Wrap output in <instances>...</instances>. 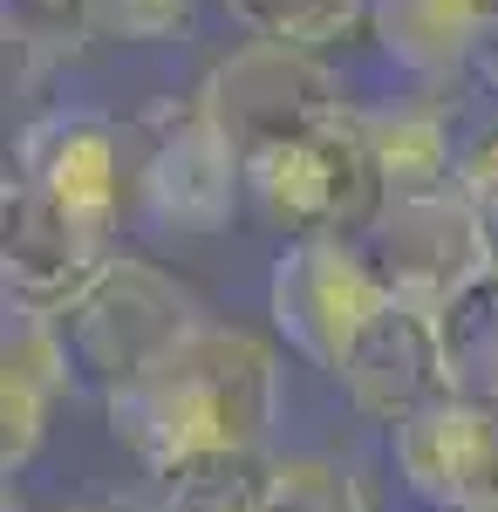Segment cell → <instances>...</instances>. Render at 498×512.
<instances>
[{"mask_svg":"<svg viewBox=\"0 0 498 512\" xmlns=\"http://www.w3.org/2000/svg\"><path fill=\"white\" fill-rule=\"evenodd\" d=\"M103 417L157 478L219 451H267L280 424V355L253 328L205 315L164 362L110 396Z\"/></svg>","mask_w":498,"mask_h":512,"instance_id":"obj_1","label":"cell"},{"mask_svg":"<svg viewBox=\"0 0 498 512\" xmlns=\"http://www.w3.org/2000/svg\"><path fill=\"white\" fill-rule=\"evenodd\" d=\"M35 321L55 342V355H62L69 396L110 403L151 362H164L178 349L205 321V308H198V294L178 274H164V267L137 260V253H110L62 308H48Z\"/></svg>","mask_w":498,"mask_h":512,"instance_id":"obj_2","label":"cell"},{"mask_svg":"<svg viewBox=\"0 0 498 512\" xmlns=\"http://www.w3.org/2000/svg\"><path fill=\"white\" fill-rule=\"evenodd\" d=\"M239 171H246V205H260V219L294 239H355L389 198L355 103L239 158Z\"/></svg>","mask_w":498,"mask_h":512,"instance_id":"obj_3","label":"cell"},{"mask_svg":"<svg viewBox=\"0 0 498 512\" xmlns=\"http://www.w3.org/2000/svg\"><path fill=\"white\" fill-rule=\"evenodd\" d=\"M144 171L137 192L151 205V219L164 233H219L232 219V205L246 198V171L239 151L219 130V117L205 110V96H164L144 117Z\"/></svg>","mask_w":498,"mask_h":512,"instance_id":"obj_4","label":"cell"},{"mask_svg":"<svg viewBox=\"0 0 498 512\" xmlns=\"http://www.w3.org/2000/svg\"><path fill=\"white\" fill-rule=\"evenodd\" d=\"M355 246L396 301L430 308V315H444L451 294L485 274V246H478V226H471L464 185L383 198V212L355 233Z\"/></svg>","mask_w":498,"mask_h":512,"instance_id":"obj_5","label":"cell"},{"mask_svg":"<svg viewBox=\"0 0 498 512\" xmlns=\"http://www.w3.org/2000/svg\"><path fill=\"white\" fill-rule=\"evenodd\" d=\"M198 96L219 117V130L232 137L239 158H253V151H267V144L294 137L307 123L348 110L328 62L314 48H287V41H246V48L219 55L198 82Z\"/></svg>","mask_w":498,"mask_h":512,"instance_id":"obj_6","label":"cell"},{"mask_svg":"<svg viewBox=\"0 0 498 512\" xmlns=\"http://www.w3.org/2000/svg\"><path fill=\"white\" fill-rule=\"evenodd\" d=\"M389 287L362 260L355 239H294L267 280V315L287 335V349L307 355L314 369H342L348 342L376 321Z\"/></svg>","mask_w":498,"mask_h":512,"instance_id":"obj_7","label":"cell"},{"mask_svg":"<svg viewBox=\"0 0 498 512\" xmlns=\"http://www.w3.org/2000/svg\"><path fill=\"white\" fill-rule=\"evenodd\" d=\"M123 130L96 110H48L21 130L14 144V178L35 185L55 212H69L82 233L110 239L123 219V192H130V158H123Z\"/></svg>","mask_w":498,"mask_h":512,"instance_id":"obj_8","label":"cell"},{"mask_svg":"<svg viewBox=\"0 0 498 512\" xmlns=\"http://www.w3.org/2000/svg\"><path fill=\"white\" fill-rule=\"evenodd\" d=\"M396 478L430 512H498V410L478 396H437L389 431Z\"/></svg>","mask_w":498,"mask_h":512,"instance_id":"obj_9","label":"cell"},{"mask_svg":"<svg viewBox=\"0 0 498 512\" xmlns=\"http://www.w3.org/2000/svg\"><path fill=\"white\" fill-rule=\"evenodd\" d=\"M335 383L348 390V403L362 410V417H376V424H410L417 410H430L437 396H451V355H444V328L430 308H410V301H396L389 294L376 321L348 342L342 369H335Z\"/></svg>","mask_w":498,"mask_h":512,"instance_id":"obj_10","label":"cell"},{"mask_svg":"<svg viewBox=\"0 0 498 512\" xmlns=\"http://www.w3.org/2000/svg\"><path fill=\"white\" fill-rule=\"evenodd\" d=\"M110 253H116L110 239L82 233L76 219L55 212L35 185H21L14 171L0 178V280H7V301L21 315L62 308Z\"/></svg>","mask_w":498,"mask_h":512,"instance_id":"obj_11","label":"cell"},{"mask_svg":"<svg viewBox=\"0 0 498 512\" xmlns=\"http://www.w3.org/2000/svg\"><path fill=\"white\" fill-rule=\"evenodd\" d=\"M62 390H69V376H62L55 342L41 335L35 315H21L7 328V355H0V465H7V478L35 465Z\"/></svg>","mask_w":498,"mask_h":512,"instance_id":"obj_12","label":"cell"},{"mask_svg":"<svg viewBox=\"0 0 498 512\" xmlns=\"http://www.w3.org/2000/svg\"><path fill=\"white\" fill-rule=\"evenodd\" d=\"M369 28H376L389 62H403V69L423 76V82L478 69V62H485V41H492L458 0H376V7H369Z\"/></svg>","mask_w":498,"mask_h":512,"instance_id":"obj_13","label":"cell"},{"mask_svg":"<svg viewBox=\"0 0 498 512\" xmlns=\"http://www.w3.org/2000/svg\"><path fill=\"white\" fill-rule=\"evenodd\" d=\"M369 123V151H376V171H383L389 198L410 192H444L458 185V158H451V137L430 103H396V110H362Z\"/></svg>","mask_w":498,"mask_h":512,"instance_id":"obj_14","label":"cell"},{"mask_svg":"<svg viewBox=\"0 0 498 512\" xmlns=\"http://www.w3.org/2000/svg\"><path fill=\"white\" fill-rule=\"evenodd\" d=\"M437 328H444L458 396H478L498 410V267H485L471 287H458L451 308L437 315Z\"/></svg>","mask_w":498,"mask_h":512,"instance_id":"obj_15","label":"cell"},{"mask_svg":"<svg viewBox=\"0 0 498 512\" xmlns=\"http://www.w3.org/2000/svg\"><path fill=\"white\" fill-rule=\"evenodd\" d=\"M273 485L267 451H219V458H192L178 472H164L157 512H260Z\"/></svg>","mask_w":498,"mask_h":512,"instance_id":"obj_16","label":"cell"},{"mask_svg":"<svg viewBox=\"0 0 498 512\" xmlns=\"http://www.w3.org/2000/svg\"><path fill=\"white\" fill-rule=\"evenodd\" d=\"M219 7L253 41H287V48L321 55V41H342L376 0H219Z\"/></svg>","mask_w":498,"mask_h":512,"instance_id":"obj_17","label":"cell"},{"mask_svg":"<svg viewBox=\"0 0 498 512\" xmlns=\"http://www.w3.org/2000/svg\"><path fill=\"white\" fill-rule=\"evenodd\" d=\"M260 512H369V499L328 458H273V485Z\"/></svg>","mask_w":498,"mask_h":512,"instance_id":"obj_18","label":"cell"},{"mask_svg":"<svg viewBox=\"0 0 498 512\" xmlns=\"http://www.w3.org/2000/svg\"><path fill=\"white\" fill-rule=\"evenodd\" d=\"M192 28V0H82V35L96 41H171Z\"/></svg>","mask_w":498,"mask_h":512,"instance_id":"obj_19","label":"cell"},{"mask_svg":"<svg viewBox=\"0 0 498 512\" xmlns=\"http://www.w3.org/2000/svg\"><path fill=\"white\" fill-rule=\"evenodd\" d=\"M464 198H471V226H478V246H485V267H498V144L458 178Z\"/></svg>","mask_w":498,"mask_h":512,"instance_id":"obj_20","label":"cell"},{"mask_svg":"<svg viewBox=\"0 0 498 512\" xmlns=\"http://www.w3.org/2000/svg\"><path fill=\"white\" fill-rule=\"evenodd\" d=\"M21 7H35V14H48V21H69V28H82V0H21Z\"/></svg>","mask_w":498,"mask_h":512,"instance_id":"obj_21","label":"cell"},{"mask_svg":"<svg viewBox=\"0 0 498 512\" xmlns=\"http://www.w3.org/2000/svg\"><path fill=\"white\" fill-rule=\"evenodd\" d=\"M458 7L478 21V28H485V35H498V0H458Z\"/></svg>","mask_w":498,"mask_h":512,"instance_id":"obj_22","label":"cell"},{"mask_svg":"<svg viewBox=\"0 0 498 512\" xmlns=\"http://www.w3.org/2000/svg\"><path fill=\"white\" fill-rule=\"evenodd\" d=\"M485 69H492V76H498V35L485 41Z\"/></svg>","mask_w":498,"mask_h":512,"instance_id":"obj_23","label":"cell"}]
</instances>
